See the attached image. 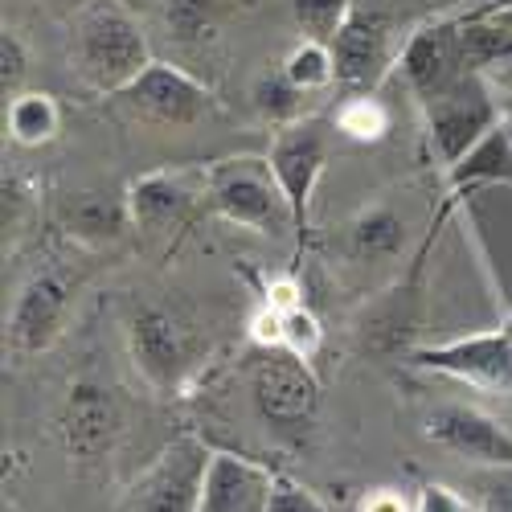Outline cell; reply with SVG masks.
Listing matches in <instances>:
<instances>
[{"label": "cell", "instance_id": "12", "mask_svg": "<svg viewBox=\"0 0 512 512\" xmlns=\"http://www.w3.org/2000/svg\"><path fill=\"white\" fill-rule=\"evenodd\" d=\"M398 70H402V82L410 87V95L418 103H426V99L443 95L447 87H455V82L467 74L463 58H459V21L447 17V21L418 25L402 41Z\"/></svg>", "mask_w": 512, "mask_h": 512}, {"label": "cell", "instance_id": "23", "mask_svg": "<svg viewBox=\"0 0 512 512\" xmlns=\"http://www.w3.org/2000/svg\"><path fill=\"white\" fill-rule=\"evenodd\" d=\"M295 87L304 95H316V91H328L336 82V58H332V46L328 41H316V37H300L295 46L287 50L283 66H279Z\"/></svg>", "mask_w": 512, "mask_h": 512}, {"label": "cell", "instance_id": "37", "mask_svg": "<svg viewBox=\"0 0 512 512\" xmlns=\"http://www.w3.org/2000/svg\"><path fill=\"white\" fill-rule=\"evenodd\" d=\"M480 512H512V488H492L480 504Z\"/></svg>", "mask_w": 512, "mask_h": 512}, {"label": "cell", "instance_id": "32", "mask_svg": "<svg viewBox=\"0 0 512 512\" xmlns=\"http://www.w3.org/2000/svg\"><path fill=\"white\" fill-rule=\"evenodd\" d=\"M414 512H476V508L447 484H422L414 496Z\"/></svg>", "mask_w": 512, "mask_h": 512}, {"label": "cell", "instance_id": "19", "mask_svg": "<svg viewBox=\"0 0 512 512\" xmlns=\"http://www.w3.org/2000/svg\"><path fill=\"white\" fill-rule=\"evenodd\" d=\"M484 185H512V132L504 123H496L492 132L467 152L459 164L447 168V189L451 201L476 193Z\"/></svg>", "mask_w": 512, "mask_h": 512}, {"label": "cell", "instance_id": "8", "mask_svg": "<svg viewBox=\"0 0 512 512\" xmlns=\"http://www.w3.org/2000/svg\"><path fill=\"white\" fill-rule=\"evenodd\" d=\"M275 177L287 193V205L295 213V234H308L312 222V197L316 185L324 177V164H328V132L320 119H300V123H287L275 132L271 152H267Z\"/></svg>", "mask_w": 512, "mask_h": 512}, {"label": "cell", "instance_id": "16", "mask_svg": "<svg viewBox=\"0 0 512 512\" xmlns=\"http://www.w3.org/2000/svg\"><path fill=\"white\" fill-rule=\"evenodd\" d=\"M426 439L467 455V459H480V463H496V467H512V435L504 426L480 410H467V406H443L426 418Z\"/></svg>", "mask_w": 512, "mask_h": 512}, {"label": "cell", "instance_id": "36", "mask_svg": "<svg viewBox=\"0 0 512 512\" xmlns=\"http://www.w3.org/2000/svg\"><path fill=\"white\" fill-rule=\"evenodd\" d=\"M488 82H492V91H504V95H512V58H504V62H496L488 74H484Z\"/></svg>", "mask_w": 512, "mask_h": 512}, {"label": "cell", "instance_id": "38", "mask_svg": "<svg viewBox=\"0 0 512 512\" xmlns=\"http://www.w3.org/2000/svg\"><path fill=\"white\" fill-rule=\"evenodd\" d=\"M492 21H500V25H512V0H508V5H496V9H484Z\"/></svg>", "mask_w": 512, "mask_h": 512}, {"label": "cell", "instance_id": "6", "mask_svg": "<svg viewBox=\"0 0 512 512\" xmlns=\"http://www.w3.org/2000/svg\"><path fill=\"white\" fill-rule=\"evenodd\" d=\"M111 99L127 115H136L144 123H160V127H193V123H205L209 115L222 111V103L213 99L205 82H197L193 74H185L173 62H152L140 78H132Z\"/></svg>", "mask_w": 512, "mask_h": 512}, {"label": "cell", "instance_id": "33", "mask_svg": "<svg viewBox=\"0 0 512 512\" xmlns=\"http://www.w3.org/2000/svg\"><path fill=\"white\" fill-rule=\"evenodd\" d=\"M250 340L259 349H283V312H275L271 304H263L250 316Z\"/></svg>", "mask_w": 512, "mask_h": 512}, {"label": "cell", "instance_id": "31", "mask_svg": "<svg viewBox=\"0 0 512 512\" xmlns=\"http://www.w3.org/2000/svg\"><path fill=\"white\" fill-rule=\"evenodd\" d=\"M267 512H328L312 488H304L300 480H291V476H279L275 472V488H271V504Z\"/></svg>", "mask_w": 512, "mask_h": 512}, {"label": "cell", "instance_id": "18", "mask_svg": "<svg viewBox=\"0 0 512 512\" xmlns=\"http://www.w3.org/2000/svg\"><path fill=\"white\" fill-rule=\"evenodd\" d=\"M414 275L406 283H398L394 291H386L377 304L365 308V316L357 324V336H361L365 349H373V353H402L406 349V336L418 324V283H414Z\"/></svg>", "mask_w": 512, "mask_h": 512}, {"label": "cell", "instance_id": "24", "mask_svg": "<svg viewBox=\"0 0 512 512\" xmlns=\"http://www.w3.org/2000/svg\"><path fill=\"white\" fill-rule=\"evenodd\" d=\"M234 9H238V0H164V21L177 41L193 46V41L218 29Z\"/></svg>", "mask_w": 512, "mask_h": 512}, {"label": "cell", "instance_id": "20", "mask_svg": "<svg viewBox=\"0 0 512 512\" xmlns=\"http://www.w3.org/2000/svg\"><path fill=\"white\" fill-rule=\"evenodd\" d=\"M402 238H406V222L390 205H373V209H361L357 218L345 226V254L353 263H381V259H394L402 250Z\"/></svg>", "mask_w": 512, "mask_h": 512}, {"label": "cell", "instance_id": "10", "mask_svg": "<svg viewBox=\"0 0 512 512\" xmlns=\"http://www.w3.org/2000/svg\"><path fill=\"white\" fill-rule=\"evenodd\" d=\"M58 435L74 463H103L123 435L119 398L99 381H74L58 414Z\"/></svg>", "mask_w": 512, "mask_h": 512}, {"label": "cell", "instance_id": "15", "mask_svg": "<svg viewBox=\"0 0 512 512\" xmlns=\"http://www.w3.org/2000/svg\"><path fill=\"white\" fill-rule=\"evenodd\" d=\"M205 197V168L193 181V173L185 168H156V173H144L132 189H127V205H132V222L144 234H164L185 222L189 205Z\"/></svg>", "mask_w": 512, "mask_h": 512}, {"label": "cell", "instance_id": "5", "mask_svg": "<svg viewBox=\"0 0 512 512\" xmlns=\"http://www.w3.org/2000/svg\"><path fill=\"white\" fill-rule=\"evenodd\" d=\"M406 365L512 398V316L488 332H467V336L443 340V345H418L406 353Z\"/></svg>", "mask_w": 512, "mask_h": 512}, {"label": "cell", "instance_id": "26", "mask_svg": "<svg viewBox=\"0 0 512 512\" xmlns=\"http://www.w3.org/2000/svg\"><path fill=\"white\" fill-rule=\"evenodd\" d=\"M250 99H254V111H259L267 123L287 127V123H300L304 119V99L308 95L279 70V74H263L259 82H254Z\"/></svg>", "mask_w": 512, "mask_h": 512}, {"label": "cell", "instance_id": "21", "mask_svg": "<svg viewBox=\"0 0 512 512\" xmlns=\"http://www.w3.org/2000/svg\"><path fill=\"white\" fill-rule=\"evenodd\" d=\"M5 123H9V140L13 144L41 148V144H50L58 136L62 111H58L54 95H46V91H21L17 99H9Z\"/></svg>", "mask_w": 512, "mask_h": 512}, {"label": "cell", "instance_id": "9", "mask_svg": "<svg viewBox=\"0 0 512 512\" xmlns=\"http://www.w3.org/2000/svg\"><path fill=\"white\" fill-rule=\"evenodd\" d=\"M398 54L402 50H394L390 17L381 9H373L369 0H357L349 21L332 37L336 82H345L353 91H377V82L398 66Z\"/></svg>", "mask_w": 512, "mask_h": 512}, {"label": "cell", "instance_id": "7", "mask_svg": "<svg viewBox=\"0 0 512 512\" xmlns=\"http://www.w3.org/2000/svg\"><path fill=\"white\" fill-rule=\"evenodd\" d=\"M209 455L213 451L197 435L173 439L152 459L148 472L127 488L119 512H197Z\"/></svg>", "mask_w": 512, "mask_h": 512}, {"label": "cell", "instance_id": "25", "mask_svg": "<svg viewBox=\"0 0 512 512\" xmlns=\"http://www.w3.org/2000/svg\"><path fill=\"white\" fill-rule=\"evenodd\" d=\"M336 132L357 144H377L390 132V111L381 107V99L373 91H357L353 99L336 107Z\"/></svg>", "mask_w": 512, "mask_h": 512}, {"label": "cell", "instance_id": "34", "mask_svg": "<svg viewBox=\"0 0 512 512\" xmlns=\"http://www.w3.org/2000/svg\"><path fill=\"white\" fill-rule=\"evenodd\" d=\"M304 287L295 283V275H275L271 283H267V291H263V304H271L275 312H291V308H300L304 300Z\"/></svg>", "mask_w": 512, "mask_h": 512}, {"label": "cell", "instance_id": "27", "mask_svg": "<svg viewBox=\"0 0 512 512\" xmlns=\"http://www.w3.org/2000/svg\"><path fill=\"white\" fill-rule=\"evenodd\" d=\"M353 9H357V0H291V17L304 29V37L328 41V46Z\"/></svg>", "mask_w": 512, "mask_h": 512}, {"label": "cell", "instance_id": "11", "mask_svg": "<svg viewBox=\"0 0 512 512\" xmlns=\"http://www.w3.org/2000/svg\"><path fill=\"white\" fill-rule=\"evenodd\" d=\"M127 353H132L140 377L160 394H177L189 369V345L181 324L164 308H136L127 320Z\"/></svg>", "mask_w": 512, "mask_h": 512}, {"label": "cell", "instance_id": "35", "mask_svg": "<svg viewBox=\"0 0 512 512\" xmlns=\"http://www.w3.org/2000/svg\"><path fill=\"white\" fill-rule=\"evenodd\" d=\"M357 512H414V504H410L402 492H394V488H373V492L357 504Z\"/></svg>", "mask_w": 512, "mask_h": 512}, {"label": "cell", "instance_id": "14", "mask_svg": "<svg viewBox=\"0 0 512 512\" xmlns=\"http://www.w3.org/2000/svg\"><path fill=\"white\" fill-rule=\"evenodd\" d=\"M275 472L234 451H213L197 512H267Z\"/></svg>", "mask_w": 512, "mask_h": 512}, {"label": "cell", "instance_id": "22", "mask_svg": "<svg viewBox=\"0 0 512 512\" xmlns=\"http://www.w3.org/2000/svg\"><path fill=\"white\" fill-rule=\"evenodd\" d=\"M459 58L467 74H488L496 62L512 58V25H500L488 13L459 21Z\"/></svg>", "mask_w": 512, "mask_h": 512}, {"label": "cell", "instance_id": "2", "mask_svg": "<svg viewBox=\"0 0 512 512\" xmlns=\"http://www.w3.org/2000/svg\"><path fill=\"white\" fill-rule=\"evenodd\" d=\"M205 201L222 222L254 234L295 230V213L267 156H230L205 168Z\"/></svg>", "mask_w": 512, "mask_h": 512}, {"label": "cell", "instance_id": "39", "mask_svg": "<svg viewBox=\"0 0 512 512\" xmlns=\"http://www.w3.org/2000/svg\"><path fill=\"white\" fill-rule=\"evenodd\" d=\"M0 512H17V504H13V500H5V508H0Z\"/></svg>", "mask_w": 512, "mask_h": 512}, {"label": "cell", "instance_id": "13", "mask_svg": "<svg viewBox=\"0 0 512 512\" xmlns=\"http://www.w3.org/2000/svg\"><path fill=\"white\" fill-rule=\"evenodd\" d=\"M70 308V283L58 271H37L13 300L9 312V345L21 357L46 353L62 336V320Z\"/></svg>", "mask_w": 512, "mask_h": 512}, {"label": "cell", "instance_id": "1", "mask_svg": "<svg viewBox=\"0 0 512 512\" xmlns=\"http://www.w3.org/2000/svg\"><path fill=\"white\" fill-rule=\"evenodd\" d=\"M70 58L78 78L95 95H119L127 82L140 78L156 58L148 50L144 25L119 0H91L70 25Z\"/></svg>", "mask_w": 512, "mask_h": 512}, {"label": "cell", "instance_id": "3", "mask_svg": "<svg viewBox=\"0 0 512 512\" xmlns=\"http://www.w3.org/2000/svg\"><path fill=\"white\" fill-rule=\"evenodd\" d=\"M250 402L279 435H304L320 414V377L291 349H263L250 365Z\"/></svg>", "mask_w": 512, "mask_h": 512}, {"label": "cell", "instance_id": "17", "mask_svg": "<svg viewBox=\"0 0 512 512\" xmlns=\"http://www.w3.org/2000/svg\"><path fill=\"white\" fill-rule=\"evenodd\" d=\"M58 222L82 246H111L127 234V226H136L127 197L107 193H70L58 209Z\"/></svg>", "mask_w": 512, "mask_h": 512}, {"label": "cell", "instance_id": "28", "mask_svg": "<svg viewBox=\"0 0 512 512\" xmlns=\"http://www.w3.org/2000/svg\"><path fill=\"white\" fill-rule=\"evenodd\" d=\"M320 345H324V324H320V316L312 308L300 304V308L283 312V349H291L295 357L312 361L320 353Z\"/></svg>", "mask_w": 512, "mask_h": 512}, {"label": "cell", "instance_id": "4", "mask_svg": "<svg viewBox=\"0 0 512 512\" xmlns=\"http://www.w3.org/2000/svg\"><path fill=\"white\" fill-rule=\"evenodd\" d=\"M426 115V136H431V152L443 168L459 164L472 152L492 127L500 123L496 111V91L484 74H463L455 87H447L443 95L418 103Z\"/></svg>", "mask_w": 512, "mask_h": 512}, {"label": "cell", "instance_id": "30", "mask_svg": "<svg viewBox=\"0 0 512 512\" xmlns=\"http://www.w3.org/2000/svg\"><path fill=\"white\" fill-rule=\"evenodd\" d=\"M29 205H33L29 185L17 173H5V181H0V226H5V238L9 234H21V222H25V209Z\"/></svg>", "mask_w": 512, "mask_h": 512}, {"label": "cell", "instance_id": "29", "mask_svg": "<svg viewBox=\"0 0 512 512\" xmlns=\"http://www.w3.org/2000/svg\"><path fill=\"white\" fill-rule=\"evenodd\" d=\"M29 74V50L17 29L0 33V91H5V103L21 95V82Z\"/></svg>", "mask_w": 512, "mask_h": 512}]
</instances>
